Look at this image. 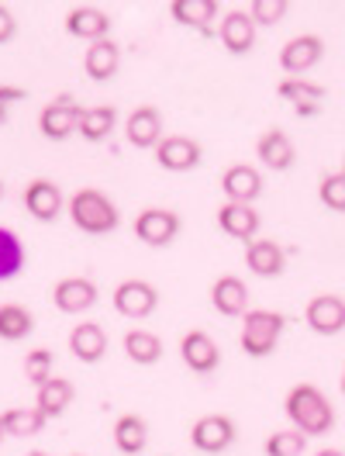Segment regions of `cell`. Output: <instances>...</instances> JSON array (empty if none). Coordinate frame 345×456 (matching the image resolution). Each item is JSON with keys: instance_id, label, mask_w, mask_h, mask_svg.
Instances as JSON below:
<instances>
[{"instance_id": "6da1fadb", "label": "cell", "mask_w": 345, "mask_h": 456, "mask_svg": "<svg viewBox=\"0 0 345 456\" xmlns=\"http://www.w3.org/2000/svg\"><path fill=\"white\" fill-rule=\"evenodd\" d=\"M284 411L304 436H328L335 428V408L315 384H293L284 398Z\"/></svg>"}, {"instance_id": "7a4b0ae2", "label": "cell", "mask_w": 345, "mask_h": 456, "mask_svg": "<svg viewBox=\"0 0 345 456\" xmlns=\"http://www.w3.org/2000/svg\"><path fill=\"white\" fill-rule=\"evenodd\" d=\"M69 218L86 235H111L121 225L115 200L108 198L104 191H97V187H84V191H76L69 198Z\"/></svg>"}, {"instance_id": "3957f363", "label": "cell", "mask_w": 345, "mask_h": 456, "mask_svg": "<svg viewBox=\"0 0 345 456\" xmlns=\"http://www.w3.org/2000/svg\"><path fill=\"white\" fill-rule=\"evenodd\" d=\"M287 329V314L273 312V308H249L242 314V353L253 356V360H262L277 349V342Z\"/></svg>"}, {"instance_id": "277c9868", "label": "cell", "mask_w": 345, "mask_h": 456, "mask_svg": "<svg viewBox=\"0 0 345 456\" xmlns=\"http://www.w3.org/2000/svg\"><path fill=\"white\" fill-rule=\"evenodd\" d=\"M80 118H84V108L73 94H56L42 114H38V132L49 139V142H66L69 135L80 132Z\"/></svg>"}, {"instance_id": "5b68a950", "label": "cell", "mask_w": 345, "mask_h": 456, "mask_svg": "<svg viewBox=\"0 0 345 456\" xmlns=\"http://www.w3.org/2000/svg\"><path fill=\"white\" fill-rule=\"evenodd\" d=\"M135 239L142 242V246H152V249H166L172 246L176 239H180V232H183V218L172 211V208H145L135 215Z\"/></svg>"}, {"instance_id": "8992f818", "label": "cell", "mask_w": 345, "mask_h": 456, "mask_svg": "<svg viewBox=\"0 0 345 456\" xmlns=\"http://www.w3.org/2000/svg\"><path fill=\"white\" fill-rule=\"evenodd\" d=\"M235 439H238V426H235V419L221 415V411L201 415L190 428V443L204 456H221L225 450L235 446Z\"/></svg>"}, {"instance_id": "52a82bcc", "label": "cell", "mask_w": 345, "mask_h": 456, "mask_svg": "<svg viewBox=\"0 0 345 456\" xmlns=\"http://www.w3.org/2000/svg\"><path fill=\"white\" fill-rule=\"evenodd\" d=\"M115 312L121 318H132V322H142L148 314L159 308V290L156 284H148V281H139V277H132V281H121L115 287Z\"/></svg>"}, {"instance_id": "ba28073f", "label": "cell", "mask_w": 345, "mask_h": 456, "mask_svg": "<svg viewBox=\"0 0 345 456\" xmlns=\"http://www.w3.org/2000/svg\"><path fill=\"white\" fill-rule=\"evenodd\" d=\"M156 152V163L170 173H190L201 167L204 159V145L190 135H163V142L152 149Z\"/></svg>"}, {"instance_id": "9c48e42d", "label": "cell", "mask_w": 345, "mask_h": 456, "mask_svg": "<svg viewBox=\"0 0 345 456\" xmlns=\"http://www.w3.org/2000/svg\"><path fill=\"white\" fill-rule=\"evenodd\" d=\"M180 360L187 363L190 373H214L221 367V346L214 342V336H207L204 329H190L183 339H180Z\"/></svg>"}, {"instance_id": "30bf717a", "label": "cell", "mask_w": 345, "mask_h": 456, "mask_svg": "<svg viewBox=\"0 0 345 456\" xmlns=\"http://www.w3.org/2000/svg\"><path fill=\"white\" fill-rule=\"evenodd\" d=\"M25 211L35 222H42V225L56 222L59 215L66 211V198H62L56 180H45V176L31 180L28 187H25Z\"/></svg>"}, {"instance_id": "8fae6325", "label": "cell", "mask_w": 345, "mask_h": 456, "mask_svg": "<svg viewBox=\"0 0 345 456\" xmlns=\"http://www.w3.org/2000/svg\"><path fill=\"white\" fill-rule=\"evenodd\" d=\"M325 59V38L321 35H297L280 49V69L287 77H304Z\"/></svg>"}, {"instance_id": "7c38bea8", "label": "cell", "mask_w": 345, "mask_h": 456, "mask_svg": "<svg viewBox=\"0 0 345 456\" xmlns=\"http://www.w3.org/2000/svg\"><path fill=\"white\" fill-rule=\"evenodd\" d=\"M304 322L317 336H339L345 329V297L339 294H315L304 308Z\"/></svg>"}, {"instance_id": "4fadbf2b", "label": "cell", "mask_w": 345, "mask_h": 456, "mask_svg": "<svg viewBox=\"0 0 345 456\" xmlns=\"http://www.w3.org/2000/svg\"><path fill=\"white\" fill-rule=\"evenodd\" d=\"M97 284L90 277H62L52 287V305H56L62 314H86L93 305H97Z\"/></svg>"}, {"instance_id": "5bb4252c", "label": "cell", "mask_w": 345, "mask_h": 456, "mask_svg": "<svg viewBox=\"0 0 345 456\" xmlns=\"http://www.w3.org/2000/svg\"><path fill=\"white\" fill-rule=\"evenodd\" d=\"M259 225H262V218H259V211L253 204H231L225 200L221 208H218V228L235 239V242H256L259 239Z\"/></svg>"}, {"instance_id": "9a60e30c", "label": "cell", "mask_w": 345, "mask_h": 456, "mask_svg": "<svg viewBox=\"0 0 345 456\" xmlns=\"http://www.w3.org/2000/svg\"><path fill=\"white\" fill-rule=\"evenodd\" d=\"M221 194L231 204H253L262 194V173L253 163H231L221 173Z\"/></svg>"}, {"instance_id": "2e32d148", "label": "cell", "mask_w": 345, "mask_h": 456, "mask_svg": "<svg viewBox=\"0 0 345 456\" xmlns=\"http://www.w3.org/2000/svg\"><path fill=\"white\" fill-rule=\"evenodd\" d=\"M66 31L73 35V38H80V42H100V38H108L111 35V14L108 11H100V7H69L66 11Z\"/></svg>"}, {"instance_id": "e0dca14e", "label": "cell", "mask_w": 345, "mask_h": 456, "mask_svg": "<svg viewBox=\"0 0 345 456\" xmlns=\"http://www.w3.org/2000/svg\"><path fill=\"white\" fill-rule=\"evenodd\" d=\"M124 139L135 149H156L163 142V114L152 104H142L124 118Z\"/></svg>"}, {"instance_id": "ac0fdd59", "label": "cell", "mask_w": 345, "mask_h": 456, "mask_svg": "<svg viewBox=\"0 0 345 456\" xmlns=\"http://www.w3.org/2000/svg\"><path fill=\"white\" fill-rule=\"evenodd\" d=\"M211 305H214V312L225 314V318H242V314L249 312V287H245V281L235 277V273L218 277L211 284Z\"/></svg>"}, {"instance_id": "d6986e66", "label": "cell", "mask_w": 345, "mask_h": 456, "mask_svg": "<svg viewBox=\"0 0 345 456\" xmlns=\"http://www.w3.org/2000/svg\"><path fill=\"white\" fill-rule=\"evenodd\" d=\"M218 38H221L225 53H231V56L253 53V45H256V25H253L249 11H229L221 18V25H218Z\"/></svg>"}, {"instance_id": "ffe728a7", "label": "cell", "mask_w": 345, "mask_h": 456, "mask_svg": "<svg viewBox=\"0 0 345 456\" xmlns=\"http://www.w3.org/2000/svg\"><path fill=\"white\" fill-rule=\"evenodd\" d=\"M245 266H249V273H256L262 281H273L287 270V253L273 239H256L245 246Z\"/></svg>"}, {"instance_id": "44dd1931", "label": "cell", "mask_w": 345, "mask_h": 456, "mask_svg": "<svg viewBox=\"0 0 345 456\" xmlns=\"http://www.w3.org/2000/svg\"><path fill=\"white\" fill-rule=\"evenodd\" d=\"M256 156H259V163L273 173L290 170L293 159H297L293 142H290V135L284 132V128H266V132L256 139Z\"/></svg>"}, {"instance_id": "7402d4cb", "label": "cell", "mask_w": 345, "mask_h": 456, "mask_svg": "<svg viewBox=\"0 0 345 456\" xmlns=\"http://www.w3.org/2000/svg\"><path fill=\"white\" fill-rule=\"evenodd\" d=\"M277 97H284L301 118H311V114L321 111L325 86L311 84V80H304V77H284V80L277 84Z\"/></svg>"}, {"instance_id": "603a6c76", "label": "cell", "mask_w": 345, "mask_h": 456, "mask_svg": "<svg viewBox=\"0 0 345 456\" xmlns=\"http://www.w3.org/2000/svg\"><path fill=\"white\" fill-rule=\"evenodd\" d=\"M69 353H73L80 363H100L104 353H108V332H104L97 322H80V325H73V332H69Z\"/></svg>"}, {"instance_id": "cb8c5ba5", "label": "cell", "mask_w": 345, "mask_h": 456, "mask_svg": "<svg viewBox=\"0 0 345 456\" xmlns=\"http://www.w3.org/2000/svg\"><path fill=\"white\" fill-rule=\"evenodd\" d=\"M170 14L176 25H183V28H197V31H204V35H211L214 18L221 14V4H218V0H172Z\"/></svg>"}, {"instance_id": "d4e9b609", "label": "cell", "mask_w": 345, "mask_h": 456, "mask_svg": "<svg viewBox=\"0 0 345 456\" xmlns=\"http://www.w3.org/2000/svg\"><path fill=\"white\" fill-rule=\"evenodd\" d=\"M117 66H121V49H117V42H111V38H100V42L86 45L84 69H86V77H90L93 84H108V80L117 73Z\"/></svg>"}, {"instance_id": "484cf974", "label": "cell", "mask_w": 345, "mask_h": 456, "mask_svg": "<svg viewBox=\"0 0 345 456\" xmlns=\"http://www.w3.org/2000/svg\"><path fill=\"white\" fill-rule=\"evenodd\" d=\"M115 446L121 456H142L148 446V422L135 411L117 415L115 422Z\"/></svg>"}, {"instance_id": "4316f807", "label": "cell", "mask_w": 345, "mask_h": 456, "mask_svg": "<svg viewBox=\"0 0 345 456\" xmlns=\"http://www.w3.org/2000/svg\"><path fill=\"white\" fill-rule=\"evenodd\" d=\"M76 398V387L66 380V377H52L45 380L38 391H35V408L45 415V419H59L69 411V404Z\"/></svg>"}, {"instance_id": "83f0119b", "label": "cell", "mask_w": 345, "mask_h": 456, "mask_svg": "<svg viewBox=\"0 0 345 456\" xmlns=\"http://www.w3.org/2000/svg\"><path fill=\"white\" fill-rule=\"evenodd\" d=\"M124 356L132 360V363H139V367H152V363H159L163 360V339L156 336V332H145V329H132V332H124Z\"/></svg>"}, {"instance_id": "f1b7e54d", "label": "cell", "mask_w": 345, "mask_h": 456, "mask_svg": "<svg viewBox=\"0 0 345 456\" xmlns=\"http://www.w3.org/2000/svg\"><path fill=\"white\" fill-rule=\"evenodd\" d=\"M117 128V108L115 104H97V108H84L80 118V135L86 142H104L111 139V132Z\"/></svg>"}, {"instance_id": "f546056e", "label": "cell", "mask_w": 345, "mask_h": 456, "mask_svg": "<svg viewBox=\"0 0 345 456\" xmlns=\"http://www.w3.org/2000/svg\"><path fill=\"white\" fill-rule=\"evenodd\" d=\"M35 332V314L25 305H0V339L4 342H21Z\"/></svg>"}, {"instance_id": "4dcf8cb0", "label": "cell", "mask_w": 345, "mask_h": 456, "mask_svg": "<svg viewBox=\"0 0 345 456\" xmlns=\"http://www.w3.org/2000/svg\"><path fill=\"white\" fill-rule=\"evenodd\" d=\"M0 419H4L7 436H14V439H31V436H38L45 428V422H49L35 404L31 408H7Z\"/></svg>"}, {"instance_id": "1f68e13d", "label": "cell", "mask_w": 345, "mask_h": 456, "mask_svg": "<svg viewBox=\"0 0 345 456\" xmlns=\"http://www.w3.org/2000/svg\"><path fill=\"white\" fill-rule=\"evenodd\" d=\"M25 270V246L11 228L0 225V284L14 281Z\"/></svg>"}, {"instance_id": "d6a6232c", "label": "cell", "mask_w": 345, "mask_h": 456, "mask_svg": "<svg viewBox=\"0 0 345 456\" xmlns=\"http://www.w3.org/2000/svg\"><path fill=\"white\" fill-rule=\"evenodd\" d=\"M52 367H56V353H52V349H45V346L31 349L28 356H25V377H28V384L35 387V391H38L45 380H52V377H56Z\"/></svg>"}, {"instance_id": "836d02e7", "label": "cell", "mask_w": 345, "mask_h": 456, "mask_svg": "<svg viewBox=\"0 0 345 456\" xmlns=\"http://www.w3.org/2000/svg\"><path fill=\"white\" fill-rule=\"evenodd\" d=\"M308 436L301 428H280L266 439V456H304Z\"/></svg>"}, {"instance_id": "e575fe53", "label": "cell", "mask_w": 345, "mask_h": 456, "mask_svg": "<svg viewBox=\"0 0 345 456\" xmlns=\"http://www.w3.org/2000/svg\"><path fill=\"white\" fill-rule=\"evenodd\" d=\"M249 18H253V25H262V28H273V25H280L284 18L290 14V4L287 0H253L249 7Z\"/></svg>"}, {"instance_id": "d590c367", "label": "cell", "mask_w": 345, "mask_h": 456, "mask_svg": "<svg viewBox=\"0 0 345 456\" xmlns=\"http://www.w3.org/2000/svg\"><path fill=\"white\" fill-rule=\"evenodd\" d=\"M317 198L328 211L345 215V173H325L317 183Z\"/></svg>"}, {"instance_id": "8d00e7d4", "label": "cell", "mask_w": 345, "mask_h": 456, "mask_svg": "<svg viewBox=\"0 0 345 456\" xmlns=\"http://www.w3.org/2000/svg\"><path fill=\"white\" fill-rule=\"evenodd\" d=\"M28 94H25V86H11V84H0V125L7 121V108L11 104H18V101H25Z\"/></svg>"}, {"instance_id": "74e56055", "label": "cell", "mask_w": 345, "mask_h": 456, "mask_svg": "<svg viewBox=\"0 0 345 456\" xmlns=\"http://www.w3.org/2000/svg\"><path fill=\"white\" fill-rule=\"evenodd\" d=\"M14 35H18V18L7 4H0V45H7Z\"/></svg>"}, {"instance_id": "f35d334b", "label": "cell", "mask_w": 345, "mask_h": 456, "mask_svg": "<svg viewBox=\"0 0 345 456\" xmlns=\"http://www.w3.org/2000/svg\"><path fill=\"white\" fill-rule=\"evenodd\" d=\"M315 456H345L342 450H335V446H328V450H317Z\"/></svg>"}, {"instance_id": "ab89813d", "label": "cell", "mask_w": 345, "mask_h": 456, "mask_svg": "<svg viewBox=\"0 0 345 456\" xmlns=\"http://www.w3.org/2000/svg\"><path fill=\"white\" fill-rule=\"evenodd\" d=\"M25 456H52V453H45V450H31V453H25Z\"/></svg>"}, {"instance_id": "60d3db41", "label": "cell", "mask_w": 345, "mask_h": 456, "mask_svg": "<svg viewBox=\"0 0 345 456\" xmlns=\"http://www.w3.org/2000/svg\"><path fill=\"white\" fill-rule=\"evenodd\" d=\"M4 436H7V428H4V419H0V443H4Z\"/></svg>"}, {"instance_id": "b9f144b4", "label": "cell", "mask_w": 345, "mask_h": 456, "mask_svg": "<svg viewBox=\"0 0 345 456\" xmlns=\"http://www.w3.org/2000/svg\"><path fill=\"white\" fill-rule=\"evenodd\" d=\"M4 194H7V187H4V180H0V200H4Z\"/></svg>"}, {"instance_id": "7bdbcfd3", "label": "cell", "mask_w": 345, "mask_h": 456, "mask_svg": "<svg viewBox=\"0 0 345 456\" xmlns=\"http://www.w3.org/2000/svg\"><path fill=\"white\" fill-rule=\"evenodd\" d=\"M339 384H342V395H345V370H342V380H339Z\"/></svg>"}, {"instance_id": "ee69618b", "label": "cell", "mask_w": 345, "mask_h": 456, "mask_svg": "<svg viewBox=\"0 0 345 456\" xmlns=\"http://www.w3.org/2000/svg\"><path fill=\"white\" fill-rule=\"evenodd\" d=\"M342 173H345V159H342Z\"/></svg>"}, {"instance_id": "f6af8a7d", "label": "cell", "mask_w": 345, "mask_h": 456, "mask_svg": "<svg viewBox=\"0 0 345 456\" xmlns=\"http://www.w3.org/2000/svg\"><path fill=\"white\" fill-rule=\"evenodd\" d=\"M73 456H80V453H73Z\"/></svg>"}]
</instances>
